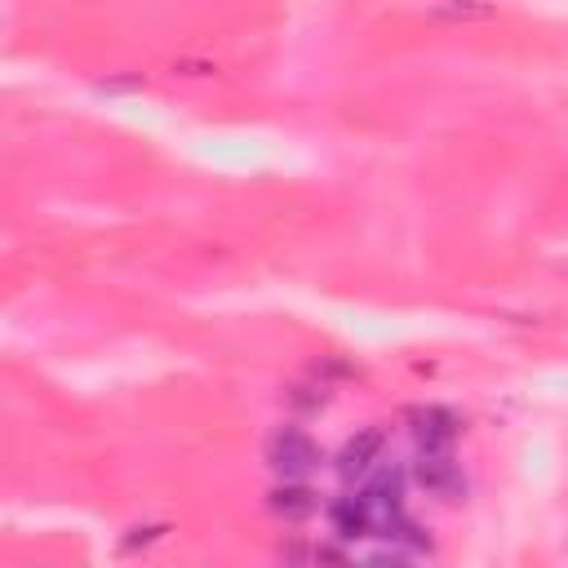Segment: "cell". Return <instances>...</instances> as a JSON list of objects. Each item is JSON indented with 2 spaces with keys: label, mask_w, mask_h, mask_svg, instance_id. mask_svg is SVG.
<instances>
[{
  "label": "cell",
  "mask_w": 568,
  "mask_h": 568,
  "mask_svg": "<svg viewBox=\"0 0 568 568\" xmlns=\"http://www.w3.org/2000/svg\"><path fill=\"white\" fill-rule=\"evenodd\" d=\"M266 462H271L275 475L302 479V475H311V470L320 466V448H315L311 435H302V430L288 426V430H275V435L266 439Z\"/></svg>",
  "instance_id": "6da1fadb"
},
{
  "label": "cell",
  "mask_w": 568,
  "mask_h": 568,
  "mask_svg": "<svg viewBox=\"0 0 568 568\" xmlns=\"http://www.w3.org/2000/svg\"><path fill=\"white\" fill-rule=\"evenodd\" d=\"M413 475H417V484L430 488L435 497H457V493H462V470H457V462H453L448 448H417Z\"/></svg>",
  "instance_id": "7a4b0ae2"
},
{
  "label": "cell",
  "mask_w": 568,
  "mask_h": 568,
  "mask_svg": "<svg viewBox=\"0 0 568 568\" xmlns=\"http://www.w3.org/2000/svg\"><path fill=\"white\" fill-rule=\"evenodd\" d=\"M408 422H413V439H417V448H453V439H457V430H462L457 413H448V408H439V404L413 408Z\"/></svg>",
  "instance_id": "3957f363"
},
{
  "label": "cell",
  "mask_w": 568,
  "mask_h": 568,
  "mask_svg": "<svg viewBox=\"0 0 568 568\" xmlns=\"http://www.w3.org/2000/svg\"><path fill=\"white\" fill-rule=\"evenodd\" d=\"M382 444H386V435H382L377 426L355 430V435L342 444V453H337V475H342V479H364V475L377 466Z\"/></svg>",
  "instance_id": "277c9868"
},
{
  "label": "cell",
  "mask_w": 568,
  "mask_h": 568,
  "mask_svg": "<svg viewBox=\"0 0 568 568\" xmlns=\"http://www.w3.org/2000/svg\"><path fill=\"white\" fill-rule=\"evenodd\" d=\"M266 506H271V515H280L284 524H302V519H311L315 510H320V497L311 493V488H302V484H280L271 497H266Z\"/></svg>",
  "instance_id": "5b68a950"
},
{
  "label": "cell",
  "mask_w": 568,
  "mask_h": 568,
  "mask_svg": "<svg viewBox=\"0 0 568 568\" xmlns=\"http://www.w3.org/2000/svg\"><path fill=\"white\" fill-rule=\"evenodd\" d=\"M333 532L346 537V541H351V537H368V532H377V519H373L364 493H355V497H346V501L333 506Z\"/></svg>",
  "instance_id": "8992f818"
},
{
  "label": "cell",
  "mask_w": 568,
  "mask_h": 568,
  "mask_svg": "<svg viewBox=\"0 0 568 568\" xmlns=\"http://www.w3.org/2000/svg\"><path fill=\"white\" fill-rule=\"evenodd\" d=\"M435 13H444V18H488L493 4H466V0H462V4H439Z\"/></svg>",
  "instance_id": "52a82bcc"
}]
</instances>
